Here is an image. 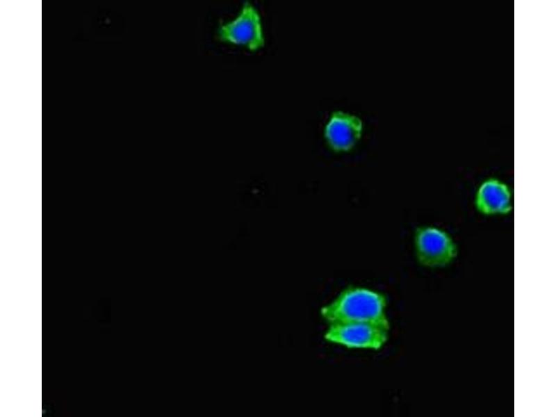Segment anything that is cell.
Returning a JSON list of instances; mask_svg holds the SVG:
<instances>
[{
	"instance_id": "obj_4",
	"label": "cell",
	"mask_w": 556,
	"mask_h": 417,
	"mask_svg": "<svg viewBox=\"0 0 556 417\" xmlns=\"http://www.w3.org/2000/svg\"><path fill=\"white\" fill-rule=\"evenodd\" d=\"M415 252L418 262L427 267H443L457 255V246L445 231L432 226L418 227L414 236Z\"/></svg>"
},
{
	"instance_id": "obj_1",
	"label": "cell",
	"mask_w": 556,
	"mask_h": 417,
	"mask_svg": "<svg viewBox=\"0 0 556 417\" xmlns=\"http://www.w3.org/2000/svg\"><path fill=\"white\" fill-rule=\"evenodd\" d=\"M387 298L379 291L349 286L320 309V316L328 325L342 322H368L389 330L386 315Z\"/></svg>"
},
{
	"instance_id": "obj_6",
	"label": "cell",
	"mask_w": 556,
	"mask_h": 417,
	"mask_svg": "<svg viewBox=\"0 0 556 417\" xmlns=\"http://www.w3.org/2000/svg\"><path fill=\"white\" fill-rule=\"evenodd\" d=\"M475 205L484 215L507 214L512 208L510 188L503 181L489 178L480 185L475 194Z\"/></svg>"
},
{
	"instance_id": "obj_2",
	"label": "cell",
	"mask_w": 556,
	"mask_h": 417,
	"mask_svg": "<svg viewBox=\"0 0 556 417\" xmlns=\"http://www.w3.org/2000/svg\"><path fill=\"white\" fill-rule=\"evenodd\" d=\"M218 37L223 42L243 46L251 51L261 49L265 38L258 10L250 2H245L233 20L220 25Z\"/></svg>"
},
{
	"instance_id": "obj_5",
	"label": "cell",
	"mask_w": 556,
	"mask_h": 417,
	"mask_svg": "<svg viewBox=\"0 0 556 417\" xmlns=\"http://www.w3.org/2000/svg\"><path fill=\"white\" fill-rule=\"evenodd\" d=\"M363 123L358 117L335 111L325 129L329 146L336 152H349L361 137Z\"/></svg>"
},
{
	"instance_id": "obj_3",
	"label": "cell",
	"mask_w": 556,
	"mask_h": 417,
	"mask_svg": "<svg viewBox=\"0 0 556 417\" xmlns=\"http://www.w3.org/2000/svg\"><path fill=\"white\" fill-rule=\"evenodd\" d=\"M389 330L368 322L328 325L323 337L329 343L349 349L378 350L387 342Z\"/></svg>"
}]
</instances>
